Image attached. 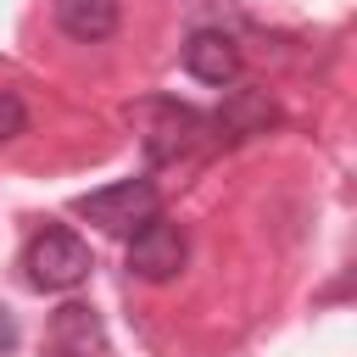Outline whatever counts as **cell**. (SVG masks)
<instances>
[{"mask_svg":"<svg viewBox=\"0 0 357 357\" xmlns=\"http://www.w3.org/2000/svg\"><path fill=\"white\" fill-rule=\"evenodd\" d=\"M89 245L73 234V229H61V223H50V229H39L28 245H22V273H28V284L33 290H73V284H84L89 279Z\"/></svg>","mask_w":357,"mask_h":357,"instance_id":"1","label":"cell"},{"mask_svg":"<svg viewBox=\"0 0 357 357\" xmlns=\"http://www.w3.org/2000/svg\"><path fill=\"white\" fill-rule=\"evenodd\" d=\"M78 218H89L95 229L128 240V234H139L151 218H162V195H156L151 178H123V184H106V190L84 195V201H78Z\"/></svg>","mask_w":357,"mask_h":357,"instance_id":"2","label":"cell"},{"mask_svg":"<svg viewBox=\"0 0 357 357\" xmlns=\"http://www.w3.org/2000/svg\"><path fill=\"white\" fill-rule=\"evenodd\" d=\"M128 117H139V145L151 162H178L201 139V112H190L178 100H139Z\"/></svg>","mask_w":357,"mask_h":357,"instance_id":"3","label":"cell"},{"mask_svg":"<svg viewBox=\"0 0 357 357\" xmlns=\"http://www.w3.org/2000/svg\"><path fill=\"white\" fill-rule=\"evenodd\" d=\"M184 257H190V240L167 218H151L139 234H128V273L145 279V284H167L184 268Z\"/></svg>","mask_w":357,"mask_h":357,"instance_id":"4","label":"cell"},{"mask_svg":"<svg viewBox=\"0 0 357 357\" xmlns=\"http://www.w3.org/2000/svg\"><path fill=\"white\" fill-rule=\"evenodd\" d=\"M50 357H106V324L95 307L67 301L50 318Z\"/></svg>","mask_w":357,"mask_h":357,"instance_id":"5","label":"cell"},{"mask_svg":"<svg viewBox=\"0 0 357 357\" xmlns=\"http://www.w3.org/2000/svg\"><path fill=\"white\" fill-rule=\"evenodd\" d=\"M184 73L201 84H234L240 78V45L223 28H195L184 45Z\"/></svg>","mask_w":357,"mask_h":357,"instance_id":"6","label":"cell"},{"mask_svg":"<svg viewBox=\"0 0 357 357\" xmlns=\"http://www.w3.org/2000/svg\"><path fill=\"white\" fill-rule=\"evenodd\" d=\"M117 17H123L117 0H56V28L67 39H84V45L117 33Z\"/></svg>","mask_w":357,"mask_h":357,"instance_id":"7","label":"cell"},{"mask_svg":"<svg viewBox=\"0 0 357 357\" xmlns=\"http://www.w3.org/2000/svg\"><path fill=\"white\" fill-rule=\"evenodd\" d=\"M273 117H279V112H273V100H268L262 89H234V95L223 100V112H218V128H223V134H262Z\"/></svg>","mask_w":357,"mask_h":357,"instance_id":"8","label":"cell"},{"mask_svg":"<svg viewBox=\"0 0 357 357\" xmlns=\"http://www.w3.org/2000/svg\"><path fill=\"white\" fill-rule=\"evenodd\" d=\"M22 128H28V106H22V95H17V89H0V145L17 139Z\"/></svg>","mask_w":357,"mask_h":357,"instance_id":"9","label":"cell"},{"mask_svg":"<svg viewBox=\"0 0 357 357\" xmlns=\"http://www.w3.org/2000/svg\"><path fill=\"white\" fill-rule=\"evenodd\" d=\"M17 340H22V335H17V318L0 307V357H6V351H17Z\"/></svg>","mask_w":357,"mask_h":357,"instance_id":"10","label":"cell"}]
</instances>
